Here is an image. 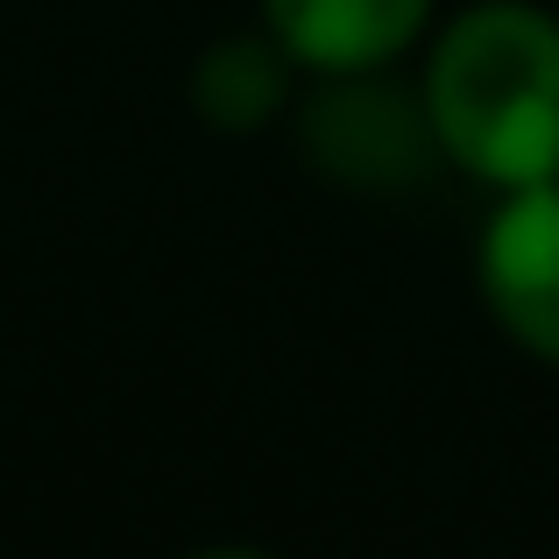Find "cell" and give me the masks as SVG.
I'll list each match as a JSON object with an SVG mask.
<instances>
[{
    "mask_svg": "<svg viewBox=\"0 0 559 559\" xmlns=\"http://www.w3.org/2000/svg\"><path fill=\"white\" fill-rule=\"evenodd\" d=\"M425 121L453 170L518 191L559 178V14L475 0L425 57Z\"/></svg>",
    "mask_w": 559,
    "mask_h": 559,
    "instance_id": "1",
    "label": "cell"
},
{
    "mask_svg": "<svg viewBox=\"0 0 559 559\" xmlns=\"http://www.w3.org/2000/svg\"><path fill=\"white\" fill-rule=\"evenodd\" d=\"M305 156L341 185L396 191L425 178L439 142L425 99L382 85V71H361V79H326V93L305 107Z\"/></svg>",
    "mask_w": 559,
    "mask_h": 559,
    "instance_id": "2",
    "label": "cell"
},
{
    "mask_svg": "<svg viewBox=\"0 0 559 559\" xmlns=\"http://www.w3.org/2000/svg\"><path fill=\"white\" fill-rule=\"evenodd\" d=\"M481 305L532 361L559 369V178L503 191L475 248Z\"/></svg>",
    "mask_w": 559,
    "mask_h": 559,
    "instance_id": "3",
    "label": "cell"
},
{
    "mask_svg": "<svg viewBox=\"0 0 559 559\" xmlns=\"http://www.w3.org/2000/svg\"><path fill=\"white\" fill-rule=\"evenodd\" d=\"M439 0H262V28L298 71L319 79H361L390 71L432 28Z\"/></svg>",
    "mask_w": 559,
    "mask_h": 559,
    "instance_id": "4",
    "label": "cell"
},
{
    "mask_svg": "<svg viewBox=\"0 0 559 559\" xmlns=\"http://www.w3.org/2000/svg\"><path fill=\"white\" fill-rule=\"evenodd\" d=\"M290 71L298 64L276 50L270 28H262V36H227L191 64V107H199V121L219 128V135H255V128H270L276 114H284Z\"/></svg>",
    "mask_w": 559,
    "mask_h": 559,
    "instance_id": "5",
    "label": "cell"
}]
</instances>
